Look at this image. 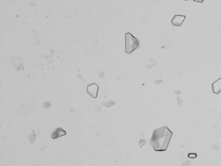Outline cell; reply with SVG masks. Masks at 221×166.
<instances>
[{
  "label": "cell",
  "instance_id": "277c9868",
  "mask_svg": "<svg viewBox=\"0 0 221 166\" xmlns=\"http://www.w3.org/2000/svg\"><path fill=\"white\" fill-rule=\"evenodd\" d=\"M186 17L184 15H175L171 20V24L174 26L180 27L184 22Z\"/></svg>",
  "mask_w": 221,
  "mask_h": 166
},
{
  "label": "cell",
  "instance_id": "3957f363",
  "mask_svg": "<svg viewBox=\"0 0 221 166\" xmlns=\"http://www.w3.org/2000/svg\"><path fill=\"white\" fill-rule=\"evenodd\" d=\"M99 86L95 83H92L87 86V93L93 98H96L98 96Z\"/></svg>",
  "mask_w": 221,
  "mask_h": 166
},
{
  "label": "cell",
  "instance_id": "8992f818",
  "mask_svg": "<svg viewBox=\"0 0 221 166\" xmlns=\"http://www.w3.org/2000/svg\"><path fill=\"white\" fill-rule=\"evenodd\" d=\"M66 134H67L66 132L62 128H58L56 129L54 132L52 133V138L53 139H55L66 135Z\"/></svg>",
  "mask_w": 221,
  "mask_h": 166
},
{
  "label": "cell",
  "instance_id": "5b68a950",
  "mask_svg": "<svg viewBox=\"0 0 221 166\" xmlns=\"http://www.w3.org/2000/svg\"><path fill=\"white\" fill-rule=\"evenodd\" d=\"M212 90L213 93L219 94L221 92V78L216 80L212 84Z\"/></svg>",
  "mask_w": 221,
  "mask_h": 166
},
{
  "label": "cell",
  "instance_id": "ba28073f",
  "mask_svg": "<svg viewBox=\"0 0 221 166\" xmlns=\"http://www.w3.org/2000/svg\"><path fill=\"white\" fill-rule=\"evenodd\" d=\"M51 106V103H50L49 102H46L44 103V107L45 108L48 109Z\"/></svg>",
  "mask_w": 221,
  "mask_h": 166
},
{
  "label": "cell",
  "instance_id": "6da1fadb",
  "mask_svg": "<svg viewBox=\"0 0 221 166\" xmlns=\"http://www.w3.org/2000/svg\"><path fill=\"white\" fill-rule=\"evenodd\" d=\"M173 135V133L167 126L162 127L154 130L150 143L156 151H166Z\"/></svg>",
  "mask_w": 221,
  "mask_h": 166
},
{
  "label": "cell",
  "instance_id": "7a4b0ae2",
  "mask_svg": "<svg viewBox=\"0 0 221 166\" xmlns=\"http://www.w3.org/2000/svg\"><path fill=\"white\" fill-rule=\"evenodd\" d=\"M139 40L130 33L125 34V52L130 54L139 47Z\"/></svg>",
  "mask_w": 221,
  "mask_h": 166
},
{
  "label": "cell",
  "instance_id": "52a82bcc",
  "mask_svg": "<svg viewBox=\"0 0 221 166\" xmlns=\"http://www.w3.org/2000/svg\"><path fill=\"white\" fill-rule=\"evenodd\" d=\"M187 156L190 158L194 159L197 158V155L195 153H190L188 154Z\"/></svg>",
  "mask_w": 221,
  "mask_h": 166
},
{
  "label": "cell",
  "instance_id": "9c48e42d",
  "mask_svg": "<svg viewBox=\"0 0 221 166\" xmlns=\"http://www.w3.org/2000/svg\"><path fill=\"white\" fill-rule=\"evenodd\" d=\"M194 2H199V3H202L203 2V1H201V2H200V1H194Z\"/></svg>",
  "mask_w": 221,
  "mask_h": 166
}]
</instances>
